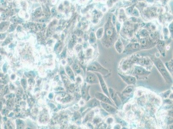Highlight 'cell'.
<instances>
[{
  "label": "cell",
  "instance_id": "6da1fadb",
  "mask_svg": "<svg viewBox=\"0 0 173 129\" xmlns=\"http://www.w3.org/2000/svg\"><path fill=\"white\" fill-rule=\"evenodd\" d=\"M151 59L166 82L170 84L173 83L172 78L170 74L167 70V69L161 59L154 57H151Z\"/></svg>",
  "mask_w": 173,
  "mask_h": 129
},
{
  "label": "cell",
  "instance_id": "7a4b0ae2",
  "mask_svg": "<svg viewBox=\"0 0 173 129\" xmlns=\"http://www.w3.org/2000/svg\"><path fill=\"white\" fill-rule=\"evenodd\" d=\"M88 71L99 73L104 76L108 75L109 73V71L108 69L104 68L97 61L94 62L90 64L88 67Z\"/></svg>",
  "mask_w": 173,
  "mask_h": 129
},
{
  "label": "cell",
  "instance_id": "3957f363",
  "mask_svg": "<svg viewBox=\"0 0 173 129\" xmlns=\"http://www.w3.org/2000/svg\"><path fill=\"white\" fill-rule=\"evenodd\" d=\"M109 92V97L114 102L115 105L118 107L122 105V101L116 92L115 91L114 89L112 88H109L108 89Z\"/></svg>",
  "mask_w": 173,
  "mask_h": 129
},
{
  "label": "cell",
  "instance_id": "277c9868",
  "mask_svg": "<svg viewBox=\"0 0 173 129\" xmlns=\"http://www.w3.org/2000/svg\"><path fill=\"white\" fill-rule=\"evenodd\" d=\"M134 74L139 76H147L150 74L151 72L147 70L145 68L139 65H135L134 67Z\"/></svg>",
  "mask_w": 173,
  "mask_h": 129
},
{
  "label": "cell",
  "instance_id": "5b68a950",
  "mask_svg": "<svg viewBox=\"0 0 173 129\" xmlns=\"http://www.w3.org/2000/svg\"><path fill=\"white\" fill-rule=\"evenodd\" d=\"M95 97L97 99H98L100 101L103 103H108L113 106H115V105L113 103V102L111 100L109 97H107L105 94L100 92H96L95 94Z\"/></svg>",
  "mask_w": 173,
  "mask_h": 129
},
{
  "label": "cell",
  "instance_id": "8992f818",
  "mask_svg": "<svg viewBox=\"0 0 173 129\" xmlns=\"http://www.w3.org/2000/svg\"><path fill=\"white\" fill-rule=\"evenodd\" d=\"M95 74L98 77V80H99V84L101 85V87L102 90H103V92L104 93V94H105V95H107V97H109V92L108 87H107V84H106L105 80L103 78L102 75L99 73L96 72Z\"/></svg>",
  "mask_w": 173,
  "mask_h": 129
},
{
  "label": "cell",
  "instance_id": "52a82bcc",
  "mask_svg": "<svg viewBox=\"0 0 173 129\" xmlns=\"http://www.w3.org/2000/svg\"><path fill=\"white\" fill-rule=\"evenodd\" d=\"M118 75L122 78V80L129 85H132L136 84L137 82V78L135 77L129 75H124L118 73Z\"/></svg>",
  "mask_w": 173,
  "mask_h": 129
},
{
  "label": "cell",
  "instance_id": "ba28073f",
  "mask_svg": "<svg viewBox=\"0 0 173 129\" xmlns=\"http://www.w3.org/2000/svg\"><path fill=\"white\" fill-rule=\"evenodd\" d=\"M86 82L90 84H97L99 83L97 75L91 72H88L86 74Z\"/></svg>",
  "mask_w": 173,
  "mask_h": 129
},
{
  "label": "cell",
  "instance_id": "9c48e42d",
  "mask_svg": "<svg viewBox=\"0 0 173 129\" xmlns=\"http://www.w3.org/2000/svg\"><path fill=\"white\" fill-rule=\"evenodd\" d=\"M100 104L103 109L109 114H114L116 112V108L112 105H111L108 103L102 102V101L100 103Z\"/></svg>",
  "mask_w": 173,
  "mask_h": 129
},
{
  "label": "cell",
  "instance_id": "30bf717a",
  "mask_svg": "<svg viewBox=\"0 0 173 129\" xmlns=\"http://www.w3.org/2000/svg\"><path fill=\"white\" fill-rule=\"evenodd\" d=\"M115 50L119 53H122L124 51V46L123 44L120 39H118L115 42Z\"/></svg>",
  "mask_w": 173,
  "mask_h": 129
},
{
  "label": "cell",
  "instance_id": "8fae6325",
  "mask_svg": "<svg viewBox=\"0 0 173 129\" xmlns=\"http://www.w3.org/2000/svg\"><path fill=\"white\" fill-rule=\"evenodd\" d=\"M101 101L99 100L96 99H93L89 101V102L88 103V106L90 108H94L96 107L99 106L101 105L100 104Z\"/></svg>",
  "mask_w": 173,
  "mask_h": 129
},
{
  "label": "cell",
  "instance_id": "7c38bea8",
  "mask_svg": "<svg viewBox=\"0 0 173 129\" xmlns=\"http://www.w3.org/2000/svg\"><path fill=\"white\" fill-rule=\"evenodd\" d=\"M139 61L141 63V65L143 66H148L151 63L150 60H149V59L147 58H143L142 59H141V60H139Z\"/></svg>",
  "mask_w": 173,
  "mask_h": 129
},
{
  "label": "cell",
  "instance_id": "4fadbf2b",
  "mask_svg": "<svg viewBox=\"0 0 173 129\" xmlns=\"http://www.w3.org/2000/svg\"><path fill=\"white\" fill-rule=\"evenodd\" d=\"M133 90L134 87L132 86H128L123 90V91L122 92V93L123 94H130L133 92Z\"/></svg>",
  "mask_w": 173,
  "mask_h": 129
},
{
  "label": "cell",
  "instance_id": "5bb4252c",
  "mask_svg": "<svg viewBox=\"0 0 173 129\" xmlns=\"http://www.w3.org/2000/svg\"><path fill=\"white\" fill-rule=\"evenodd\" d=\"M104 32V29L103 28H101L98 29L96 32V37L98 39H101L103 36Z\"/></svg>",
  "mask_w": 173,
  "mask_h": 129
},
{
  "label": "cell",
  "instance_id": "9a60e30c",
  "mask_svg": "<svg viewBox=\"0 0 173 129\" xmlns=\"http://www.w3.org/2000/svg\"><path fill=\"white\" fill-rule=\"evenodd\" d=\"M167 69L169 70L170 72L172 73L173 72V59L169 62H168L165 63Z\"/></svg>",
  "mask_w": 173,
  "mask_h": 129
},
{
  "label": "cell",
  "instance_id": "2e32d148",
  "mask_svg": "<svg viewBox=\"0 0 173 129\" xmlns=\"http://www.w3.org/2000/svg\"><path fill=\"white\" fill-rule=\"evenodd\" d=\"M139 45L138 44H131L129 47L128 48V49L130 50H136V49H139Z\"/></svg>",
  "mask_w": 173,
  "mask_h": 129
},
{
  "label": "cell",
  "instance_id": "e0dca14e",
  "mask_svg": "<svg viewBox=\"0 0 173 129\" xmlns=\"http://www.w3.org/2000/svg\"><path fill=\"white\" fill-rule=\"evenodd\" d=\"M171 90H168L164 93H162V96L164 98H167L169 97L170 93H171Z\"/></svg>",
  "mask_w": 173,
  "mask_h": 129
},
{
  "label": "cell",
  "instance_id": "ac0fdd59",
  "mask_svg": "<svg viewBox=\"0 0 173 129\" xmlns=\"http://www.w3.org/2000/svg\"><path fill=\"white\" fill-rule=\"evenodd\" d=\"M82 97L83 98H85L86 95V85L84 86L82 89Z\"/></svg>",
  "mask_w": 173,
  "mask_h": 129
},
{
  "label": "cell",
  "instance_id": "d6986e66",
  "mask_svg": "<svg viewBox=\"0 0 173 129\" xmlns=\"http://www.w3.org/2000/svg\"><path fill=\"white\" fill-rule=\"evenodd\" d=\"M67 72L68 73V74L73 79H74V75L73 74L72 70L69 68H67L66 69Z\"/></svg>",
  "mask_w": 173,
  "mask_h": 129
},
{
  "label": "cell",
  "instance_id": "ffe728a7",
  "mask_svg": "<svg viewBox=\"0 0 173 129\" xmlns=\"http://www.w3.org/2000/svg\"><path fill=\"white\" fill-rule=\"evenodd\" d=\"M106 34L108 36H111L113 34V31L111 29H108L106 31Z\"/></svg>",
  "mask_w": 173,
  "mask_h": 129
},
{
  "label": "cell",
  "instance_id": "44dd1931",
  "mask_svg": "<svg viewBox=\"0 0 173 129\" xmlns=\"http://www.w3.org/2000/svg\"><path fill=\"white\" fill-rule=\"evenodd\" d=\"M91 38L90 39V43H94L96 41V37H95L94 34V33H91Z\"/></svg>",
  "mask_w": 173,
  "mask_h": 129
},
{
  "label": "cell",
  "instance_id": "7402d4cb",
  "mask_svg": "<svg viewBox=\"0 0 173 129\" xmlns=\"http://www.w3.org/2000/svg\"><path fill=\"white\" fill-rule=\"evenodd\" d=\"M114 121V119L112 117H109L107 119V123L108 124H112Z\"/></svg>",
  "mask_w": 173,
  "mask_h": 129
},
{
  "label": "cell",
  "instance_id": "603a6c76",
  "mask_svg": "<svg viewBox=\"0 0 173 129\" xmlns=\"http://www.w3.org/2000/svg\"><path fill=\"white\" fill-rule=\"evenodd\" d=\"M24 127V124L22 122H20L18 124V129H23V127Z\"/></svg>",
  "mask_w": 173,
  "mask_h": 129
},
{
  "label": "cell",
  "instance_id": "cb8c5ba5",
  "mask_svg": "<svg viewBox=\"0 0 173 129\" xmlns=\"http://www.w3.org/2000/svg\"><path fill=\"white\" fill-rule=\"evenodd\" d=\"M74 69H75V70L77 72L79 70L80 68H79L78 65H74Z\"/></svg>",
  "mask_w": 173,
  "mask_h": 129
},
{
  "label": "cell",
  "instance_id": "d4e9b609",
  "mask_svg": "<svg viewBox=\"0 0 173 129\" xmlns=\"http://www.w3.org/2000/svg\"><path fill=\"white\" fill-rule=\"evenodd\" d=\"M121 127V125L120 124H117L115 126L114 128V129H120Z\"/></svg>",
  "mask_w": 173,
  "mask_h": 129
},
{
  "label": "cell",
  "instance_id": "484cf974",
  "mask_svg": "<svg viewBox=\"0 0 173 129\" xmlns=\"http://www.w3.org/2000/svg\"><path fill=\"white\" fill-rule=\"evenodd\" d=\"M3 71L4 72H6V64H5L3 66Z\"/></svg>",
  "mask_w": 173,
  "mask_h": 129
},
{
  "label": "cell",
  "instance_id": "4316f807",
  "mask_svg": "<svg viewBox=\"0 0 173 129\" xmlns=\"http://www.w3.org/2000/svg\"><path fill=\"white\" fill-rule=\"evenodd\" d=\"M141 44H142V45H144L145 44V42H146V40H145V39H143L142 40H141Z\"/></svg>",
  "mask_w": 173,
  "mask_h": 129
},
{
  "label": "cell",
  "instance_id": "83f0119b",
  "mask_svg": "<svg viewBox=\"0 0 173 129\" xmlns=\"http://www.w3.org/2000/svg\"><path fill=\"white\" fill-rule=\"evenodd\" d=\"M49 97L50 98V99H52V98H53V94H52V93H50V94L49 95Z\"/></svg>",
  "mask_w": 173,
  "mask_h": 129
},
{
  "label": "cell",
  "instance_id": "f1b7e54d",
  "mask_svg": "<svg viewBox=\"0 0 173 129\" xmlns=\"http://www.w3.org/2000/svg\"><path fill=\"white\" fill-rule=\"evenodd\" d=\"M57 78H59V77L57 76V77H56V78H55L56 80H58Z\"/></svg>",
  "mask_w": 173,
  "mask_h": 129
}]
</instances>
